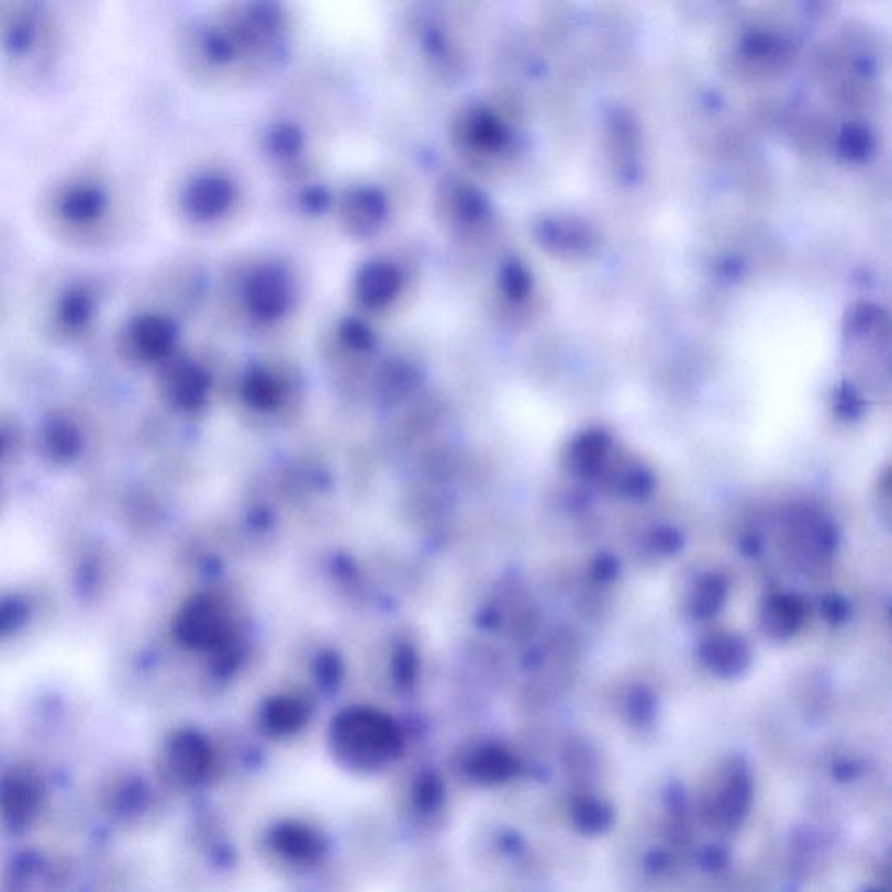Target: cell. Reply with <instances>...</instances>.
Wrapping results in <instances>:
<instances>
[{"label":"cell","mask_w":892,"mask_h":892,"mask_svg":"<svg viewBox=\"0 0 892 892\" xmlns=\"http://www.w3.org/2000/svg\"><path fill=\"white\" fill-rule=\"evenodd\" d=\"M609 448H611V439L606 438L605 434L598 433V431L582 434L581 438L573 443L572 451H570L573 468L582 476L596 475L602 469Z\"/></svg>","instance_id":"cell-13"},{"label":"cell","mask_w":892,"mask_h":892,"mask_svg":"<svg viewBox=\"0 0 892 892\" xmlns=\"http://www.w3.org/2000/svg\"><path fill=\"white\" fill-rule=\"evenodd\" d=\"M528 274L519 261H510L502 270V290L513 300H522L528 293Z\"/></svg>","instance_id":"cell-17"},{"label":"cell","mask_w":892,"mask_h":892,"mask_svg":"<svg viewBox=\"0 0 892 892\" xmlns=\"http://www.w3.org/2000/svg\"><path fill=\"white\" fill-rule=\"evenodd\" d=\"M586 829H602L609 823V811L600 805H582L579 816Z\"/></svg>","instance_id":"cell-18"},{"label":"cell","mask_w":892,"mask_h":892,"mask_svg":"<svg viewBox=\"0 0 892 892\" xmlns=\"http://www.w3.org/2000/svg\"><path fill=\"white\" fill-rule=\"evenodd\" d=\"M297 300L296 279L287 267L266 261L249 270L243 285V305L248 316L260 324L285 320Z\"/></svg>","instance_id":"cell-4"},{"label":"cell","mask_w":892,"mask_h":892,"mask_svg":"<svg viewBox=\"0 0 892 892\" xmlns=\"http://www.w3.org/2000/svg\"><path fill=\"white\" fill-rule=\"evenodd\" d=\"M62 29L38 4H0V70L34 82L49 73L62 47Z\"/></svg>","instance_id":"cell-2"},{"label":"cell","mask_w":892,"mask_h":892,"mask_svg":"<svg viewBox=\"0 0 892 892\" xmlns=\"http://www.w3.org/2000/svg\"><path fill=\"white\" fill-rule=\"evenodd\" d=\"M236 181L220 171H202L183 181L177 194V207L190 222L211 223L223 219L236 207Z\"/></svg>","instance_id":"cell-5"},{"label":"cell","mask_w":892,"mask_h":892,"mask_svg":"<svg viewBox=\"0 0 892 892\" xmlns=\"http://www.w3.org/2000/svg\"><path fill=\"white\" fill-rule=\"evenodd\" d=\"M455 140L471 152H499L508 144V131L501 119L483 107L466 110L455 121Z\"/></svg>","instance_id":"cell-10"},{"label":"cell","mask_w":892,"mask_h":892,"mask_svg":"<svg viewBox=\"0 0 892 892\" xmlns=\"http://www.w3.org/2000/svg\"><path fill=\"white\" fill-rule=\"evenodd\" d=\"M267 145H269V152L276 159L290 160L296 159L302 152L303 140L297 127L279 126L270 131Z\"/></svg>","instance_id":"cell-16"},{"label":"cell","mask_w":892,"mask_h":892,"mask_svg":"<svg viewBox=\"0 0 892 892\" xmlns=\"http://www.w3.org/2000/svg\"><path fill=\"white\" fill-rule=\"evenodd\" d=\"M404 288V274L397 261L375 258L354 278V297L361 308L380 311L397 302Z\"/></svg>","instance_id":"cell-8"},{"label":"cell","mask_w":892,"mask_h":892,"mask_svg":"<svg viewBox=\"0 0 892 892\" xmlns=\"http://www.w3.org/2000/svg\"><path fill=\"white\" fill-rule=\"evenodd\" d=\"M701 659L715 673L737 674L748 666L749 653L745 642L737 636H720L701 647Z\"/></svg>","instance_id":"cell-11"},{"label":"cell","mask_w":892,"mask_h":892,"mask_svg":"<svg viewBox=\"0 0 892 892\" xmlns=\"http://www.w3.org/2000/svg\"><path fill=\"white\" fill-rule=\"evenodd\" d=\"M119 189L103 171L76 169L44 190L38 215L64 245L97 249L118 239L124 225Z\"/></svg>","instance_id":"cell-1"},{"label":"cell","mask_w":892,"mask_h":892,"mask_svg":"<svg viewBox=\"0 0 892 892\" xmlns=\"http://www.w3.org/2000/svg\"><path fill=\"white\" fill-rule=\"evenodd\" d=\"M596 569H598V577H603V579H609V577H612L615 573V564L612 560L606 561V564H605V561H600V564L596 565Z\"/></svg>","instance_id":"cell-19"},{"label":"cell","mask_w":892,"mask_h":892,"mask_svg":"<svg viewBox=\"0 0 892 892\" xmlns=\"http://www.w3.org/2000/svg\"><path fill=\"white\" fill-rule=\"evenodd\" d=\"M85 278H67L43 297L38 308L37 323L51 337H82L93 328L100 296Z\"/></svg>","instance_id":"cell-3"},{"label":"cell","mask_w":892,"mask_h":892,"mask_svg":"<svg viewBox=\"0 0 892 892\" xmlns=\"http://www.w3.org/2000/svg\"><path fill=\"white\" fill-rule=\"evenodd\" d=\"M177 326L157 312H140L123 324L121 332V347L142 359L166 358L174 350Z\"/></svg>","instance_id":"cell-6"},{"label":"cell","mask_w":892,"mask_h":892,"mask_svg":"<svg viewBox=\"0 0 892 892\" xmlns=\"http://www.w3.org/2000/svg\"><path fill=\"white\" fill-rule=\"evenodd\" d=\"M388 198L377 187H353L342 196L341 220L353 236H371L388 222Z\"/></svg>","instance_id":"cell-9"},{"label":"cell","mask_w":892,"mask_h":892,"mask_svg":"<svg viewBox=\"0 0 892 892\" xmlns=\"http://www.w3.org/2000/svg\"><path fill=\"white\" fill-rule=\"evenodd\" d=\"M725 596H727V586L722 577H704L695 588L694 598H692V611H694L695 617L706 620L710 615H715L722 609Z\"/></svg>","instance_id":"cell-15"},{"label":"cell","mask_w":892,"mask_h":892,"mask_svg":"<svg viewBox=\"0 0 892 892\" xmlns=\"http://www.w3.org/2000/svg\"><path fill=\"white\" fill-rule=\"evenodd\" d=\"M805 605L796 596H776L770 600L763 614L766 632L776 638H787L799 629L804 621Z\"/></svg>","instance_id":"cell-12"},{"label":"cell","mask_w":892,"mask_h":892,"mask_svg":"<svg viewBox=\"0 0 892 892\" xmlns=\"http://www.w3.org/2000/svg\"><path fill=\"white\" fill-rule=\"evenodd\" d=\"M749 802V783L743 770H736L734 774L728 776L727 781H724L720 788L718 809L722 817L728 823L742 819L743 813L748 807Z\"/></svg>","instance_id":"cell-14"},{"label":"cell","mask_w":892,"mask_h":892,"mask_svg":"<svg viewBox=\"0 0 892 892\" xmlns=\"http://www.w3.org/2000/svg\"><path fill=\"white\" fill-rule=\"evenodd\" d=\"M439 216L455 232L471 231L489 216V202L469 181L451 177L443 181L438 194Z\"/></svg>","instance_id":"cell-7"}]
</instances>
